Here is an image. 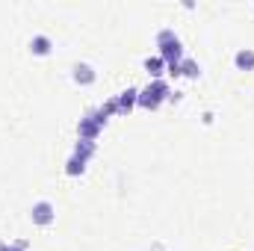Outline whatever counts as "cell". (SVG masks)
<instances>
[{
  "mask_svg": "<svg viewBox=\"0 0 254 251\" xmlns=\"http://www.w3.org/2000/svg\"><path fill=\"white\" fill-rule=\"evenodd\" d=\"M0 251H27V240H15V243H3Z\"/></svg>",
  "mask_w": 254,
  "mask_h": 251,
  "instance_id": "cell-13",
  "label": "cell"
},
{
  "mask_svg": "<svg viewBox=\"0 0 254 251\" xmlns=\"http://www.w3.org/2000/svg\"><path fill=\"white\" fill-rule=\"evenodd\" d=\"M98 110H101V113H104V116H107V119H110V116H113V113H119V104H116V98H113V101H107V104H101V107H98Z\"/></svg>",
  "mask_w": 254,
  "mask_h": 251,
  "instance_id": "cell-14",
  "label": "cell"
},
{
  "mask_svg": "<svg viewBox=\"0 0 254 251\" xmlns=\"http://www.w3.org/2000/svg\"><path fill=\"white\" fill-rule=\"evenodd\" d=\"M95 151H98V145L89 142V139H80V142L74 145V157H80V160H86V163L95 157Z\"/></svg>",
  "mask_w": 254,
  "mask_h": 251,
  "instance_id": "cell-8",
  "label": "cell"
},
{
  "mask_svg": "<svg viewBox=\"0 0 254 251\" xmlns=\"http://www.w3.org/2000/svg\"><path fill=\"white\" fill-rule=\"evenodd\" d=\"M71 77H74L77 86H92L98 74H95V68H92L89 63H77L74 68H71Z\"/></svg>",
  "mask_w": 254,
  "mask_h": 251,
  "instance_id": "cell-5",
  "label": "cell"
},
{
  "mask_svg": "<svg viewBox=\"0 0 254 251\" xmlns=\"http://www.w3.org/2000/svg\"><path fill=\"white\" fill-rule=\"evenodd\" d=\"M30 51H33L36 57H48V54H51V39H48V36H33V39H30Z\"/></svg>",
  "mask_w": 254,
  "mask_h": 251,
  "instance_id": "cell-9",
  "label": "cell"
},
{
  "mask_svg": "<svg viewBox=\"0 0 254 251\" xmlns=\"http://www.w3.org/2000/svg\"><path fill=\"white\" fill-rule=\"evenodd\" d=\"M0 246H3V243H0Z\"/></svg>",
  "mask_w": 254,
  "mask_h": 251,
  "instance_id": "cell-15",
  "label": "cell"
},
{
  "mask_svg": "<svg viewBox=\"0 0 254 251\" xmlns=\"http://www.w3.org/2000/svg\"><path fill=\"white\" fill-rule=\"evenodd\" d=\"M101 130H104V127L92 119V113H83V119H80V125H77L80 139H89V142H95V139L101 136Z\"/></svg>",
  "mask_w": 254,
  "mask_h": 251,
  "instance_id": "cell-4",
  "label": "cell"
},
{
  "mask_svg": "<svg viewBox=\"0 0 254 251\" xmlns=\"http://www.w3.org/2000/svg\"><path fill=\"white\" fill-rule=\"evenodd\" d=\"M83 172H86V160L71 157V160L65 163V175H68V178H77V175H83Z\"/></svg>",
  "mask_w": 254,
  "mask_h": 251,
  "instance_id": "cell-11",
  "label": "cell"
},
{
  "mask_svg": "<svg viewBox=\"0 0 254 251\" xmlns=\"http://www.w3.org/2000/svg\"><path fill=\"white\" fill-rule=\"evenodd\" d=\"M181 77L198 80V77H201V68H198V63H195V60H184V63H181Z\"/></svg>",
  "mask_w": 254,
  "mask_h": 251,
  "instance_id": "cell-12",
  "label": "cell"
},
{
  "mask_svg": "<svg viewBox=\"0 0 254 251\" xmlns=\"http://www.w3.org/2000/svg\"><path fill=\"white\" fill-rule=\"evenodd\" d=\"M145 71H148L154 80H160V77L166 74V63H163L160 57H148V60H145Z\"/></svg>",
  "mask_w": 254,
  "mask_h": 251,
  "instance_id": "cell-10",
  "label": "cell"
},
{
  "mask_svg": "<svg viewBox=\"0 0 254 251\" xmlns=\"http://www.w3.org/2000/svg\"><path fill=\"white\" fill-rule=\"evenodd\" d=\"M234 65H237L240 71H254V51H252V48H243V51H237Z\"/></svg>",
  "mask_w": 254,
  "mask_h": 251,
  "instance_id": "cell-7",
  "label": "cell"
},
{
  "mask_svg": "<svg viewBox=\"0 0 254 251\" xmlns=\"http://www.w3.org/2000/svg\"><path fill=\"white\" fill-rule=\"evenodd\" d=\"M169 95H172V92H169V83H166V80H151V83L139 92V101H136V104H139L142 110L154 113V110H160V104H163Z\"/></svg>",
  "mask_w": 254,
  "mask_h": 251,
  "instance_id": "cell-2",
  "label": "cell"
},
{
  "mask_svg": "<svg viewBox=\"0 0 254 251\" xmlns=\"http://www.w3.org/2000/svg\"><path fill=\"white\" fill-rule=\"evenodd\" d=\"M157 48H160V60L166 65H178L184 63V45H181V39L172 33V30H163L160 36H157Z\"/></svg>",
  "mask_w": 254,
  "mask_h": 251,
  "instance_id": "cell-1",
  "label": "cell"
},
{
  "mask_svg": "<svg viewBox=\"0 0 254 251\" xmlns=\"http://www.w3.org/2000/svg\"><path fill=\"white\" fill-rule=\"evenodd\" d=\"M136 101H139V89H127V92H122V95L116 98V104H119V113H122V116H127V113L136 107Z\"/></svg>",
  "mask_w": 254,
  "mask_h": 251,
  "instance_id": "cell-6",
  "label": "cell"
},
{
  "mask_svg": "<svg viewBox=\"0 0 254 251\" xmlns=\"http://www.w3.org/2000/svg\"><path fill=\"white\" fill-rule=\"evenodd\" d=\"M30 219L36 222V225H51L54 219H57V210H54V204L51 201H36L33 204V210H30Z\"/></svg>",
  "mask_w": 254,
  "mask_h": 251,
  "instance_id": "cell-3",
  "label": "cell"
}]
</instances>
